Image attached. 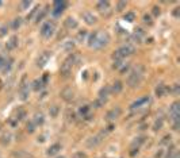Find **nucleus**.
<instances>
[{
	"instance_id": "nucleus-1",
	"label": "nucleus",
	"mask_w": 180,
	"mask_h": 158,
	"mask_svg": "<svg viewBox=\"0 0 180 158\" xmlns=\"http://www.w3.org/2000/svg\"><path fill=\"white\" fill-rule=\"evenodd\" d=\"M110 42V35L106 31H95L89 35L88 38V45L89 47L93 49H103L104 46H107Z\"/></svg>"
},
{
	"instance_id": "nucleus-2",
	"label": "nucleus",
	"mask_w": 180,
	"mask_h": 158,
	"mask_svg": "<svg viewBox=\"0 0 180 158\" xmlns=\"http://www.w3.org/2000/svg\"><path fill=\"white\" fill-rule=\"evenodd\" d=\"M169 116L173 124V130H179L180 127V103L175 101L169 108Z\"/></svg>"
},
{
	"instance_id": "nucleus-3",
	"label": "nucleus",
	"mask_w": 180,
	"mask_h": 158,
	"mask_svg": "<svg viewBox=\"0 0 180 158\" xmlns=\"http://www.w3.org/2000/svg\"><path fill=\"white\" fill-rule=\"evenodd\" d=\"M142 81V73L140 70H137V69H134V70L130 72V74L128 76V85L130 88H136L138 85L141 84Z\"/></svg>"
},
{
	"instance_id": "nucleus-4",
	"label": "nucleus",
	"mask_w": 180,
	"mask_h": 158,
	"mask_svg": "<svg viewBox=\"0 0 180 158\" xmlns=\"http://www.w3.org/2000/svg\"><path fill=\"white\" fill-rule=\"evenodd\" d=\"M75 61H76V57L72 54L64 61L62 65H61V74H62L64 77H68L69 74H71L72 66H73V64H75Z\"/></svg>"
},
{
	"instance_id": "nucleus-5",
	"label": "nucleus",
	"mask_w": 180,
	"mask_h": 158,
	"mask_svg": "<svg viewBox=\"0 0 180 158\" xmlns=\"http://www.w3.org/2000/svg\"><path fill=\"white\" fill-rule=\"evenodd\" d=\"M150 104V96H142L138 100H136L134 103L130 105V109L132 111H136V109H141V108H146Z\"/></svg>"
},
{
	"instance_id": "nucleus-6",
	"label": "nucleus",
	"mask_w": 180,
	"mask_h": 158,
	"mask_svg": "<svg viewBox=\"0 0 180 158\" xmlns=\"http://www.w3.org/2000/svg\"><path fill=\"white\" fill-rule=\"evenodd\" d=\"M54 31H56V24L53 22H46L41 27V35H42L43 38H50V36L54 34Z\"/></svg>"
},
{
	"instance_id": "nucleus-7",
	"label": "nucleus",
	"mask_w": 180,
	"mask_h": 158,
	"mask_svg": "<svg viewBox=\"0 0 180 158\" xmlns=\"http://www.w3.org/2000/svg\"><path fill=\"white\" fill-rule=\"evenodd\" d=\"M121 113H122V109L119 107H115V108L110 109V111L106 113V120H107V122L115 120V119H118V117L121 116Z\"/></svg>"
},
{
	"instance_id": "nucleus-8",
	"label": "nucleus",
	"mask_w": 180,
	"mask_h": 158,
	"mask_svg": "<svg viewBox=\"0 0 180 158\" xmlns=\"http://www.w3.org/2000/svg\"><path fill=\"white\" fill-rule=\"evenodd\" d=\"M61 97L65 100V101H72L73 99H75V91L71 88V87H67V88H64L62 91H61Z\"/></svg>"
},
{
	"instance_id": "nucleus-9",
	"label": "nucleus",
	"mask_w": 180,
	"mask_h": 158,
	"mask_svg": "<svg viewBox=\"0 0 180 158\" xmlns=\"http://www.w3.org/2000/svg\"><path fill=\"white\" fill-rule=\"evenodd\" d=\"M65 7H67V2H54V4H53V15H56V16H58L62 14V11L65 10Z\"/></svg>"
},
{
	"instance_id": "nucleus-10",
	"label": "nucleus",
	"mask_w": 180,
	"mask_h": 158,
	"mask_svg": "<svg viewBox=\"0 0 180 158\" xmlns=\"http://www.w3.org/2000/svg\"><path fill=\"white\" fill-rule=\"evenodd\" d=\"M118 51L121 53L122 57H128V55L134 54V51H136V47H134L133 45H130V43H126V45H123V46H122Z\"/></svg>"
},
{
	"instance_id": "nucleus-11",
	"label": "nucleus",
	"mask_w": 180,
	"mask_h": 158,
	"mask_svg": "<svg viewBox=\"0 0 180 158\" xmlns=\"http://www.w3.org/2000/svg\"><path fill=\"white\" fill-rule=\"evenodd\" d=\"M49 60H50V51H43L42 54L38 57V60H37V66H38V68H43L45 65L48 64Z\"/></svg>"
},
{
	"instance_id": "nucleus-12",
	"label": "nucleus",
	"mask_w": 180,
	"mask_h": 158,
	"mask_svg": "<svg viewBox=\"0 0 180 158\" xmlns=\"http://www.w3.org/2000/svg\"><path fill=\"white\" fill-rule=\"evenodd\" d=\"M102 136L103 134H99V135H95V136H91L89 139L87 141V146L88 147H96L99 143H102Z\"/></svg>"
},
{
	"instance_id": "nucleus-13",
	"label": "nucleus",
	"mask_w": 180,
	"mask_h": 158,
	"mask_svg": "<svg viewBox=\"0 0 180 158\" xmlns=\"http://www.w3.org/2000/svg\"><path fill=\"white\" fill-rule=\"evenodd\" d=\"M28 84L24 83V79H23V83L22 85H20V88H19V95H20V99L22 100H27V97H28Z\"/></svg>"
},
{
	"instance_id": "nucleus-14",
	"label": "nucleus",
	"mask_w": 180,
	"mask_h": 158,
	"mask_svg": "<svg viewBox=\"0 0 180 158\" xmlns=\"http://www.w3.org/2000/svg\"><path fill=\"white\" fill-rule=\"evenodd\" d=\"M83 20L87 24H93L96 23V16L92 14V12H84L83 14Z\"/></svg>"
},
{
	"instance_id": "nucleus-15",
	"label": "nucleus",
	"mask_w": 180,
	"mask_h": 158,
	"mask_svg": "<svg viewBox=\"0 0 180 158\" xmlns=\"http://www.w3.org/2000/svg\"><path fill=\"white\" fill-rule=\"evenodd\" d=\"M96 8L99 10V12H102V14H104V12H108L110 11V3L108 2H104V0H102V2H99L96 4Z\"/></svg>"
},
{
	"instance_id": "nucleus-16",
	"label": "nucleus",
	"mask_w": 180,
	"mask_h": 158,
	"mask_svg": "<svg viewBox=\"0 0 180 158\" xmlns=\"http://www.w3.org/2000/svg\"><path fill=\"white\" fill-rule=\"evenodd\" d=\"M122 89H123V84H122L121 81H115V83L110 87V91H111V93H115V95L121 93Z\"/></svg>"
},
{
	"instance_id": "nucleus-17",
	"label": "nucleus",
	"mask_w": 180,
	"mask_h": 158,
	"mask_svg": "<svg viewBox=\"0 0 180 158\" xmlns=\"http://www.w3.org/2000/svg\"><path fill=\"white\" fill-rule=\"evenodd\" d=\"M18 46V36H11L10 38V41L7 42V45H6V47H7V50H14V49Z\"/></svg>"
},
{
	"instance_id": "nucleus-18",
	"label": "nucleus",
	"mask_w": 180,
	"mask_h": 158,
	"mask_svg": "<svg viewBox=\"0 0 180 158\" xmlns=\"http://www.w3.org/2000/svg\"><path fill=\"white\" fill-rule=\"evenodd\" d=\"M61 150V145L60 143H54V145H52L48 149V156H56L57 153H58Z\"/></svg>"
},
{
	"instance_id": "nucleus-19",
	"label": "nucleus",
	"mask_w": 180,
	"mask_h": 158,
	"mask_svg": "<svg viewBox=\"0 0 180 158\" xmlns=\"http://www.w3.org/2000/svg\"><path fill=\"white\" fill-rule=\"evenodd\" d=\"M167 92H168V88H167V85H164V84L157 85V88H156V95H157L158 97H162Z\"/></svg>"
},
{
	"instance_id": "nucleus-20",
	"label": "nucleus",
	"mask_w": 180,
	"mask_h": 158,
	"mask_svg": "<svg viewBox=\"0 0 180 158\" xmlns=\"http://www.w3.org/2000/svg\"><path fill=\"white\" fill-rule=\"evenodd\" d=\"M12 64H14V60H12V58L6 60V62H4L3 68H2L3 73H8V72H10V70H11V68H12Z\"/></svg>"
},
{
	"instance_id": "nucleus-21",
	"label": "nucleus",
	"mask_w": 180,
	"mask_h": 158,
	"mask_svg": "<svg viewBox=\"0 0 180 158\" xmlns=\"http://www.w3.org/2000/svg\"><path fill=\"white\" fill-rule=\"evenodd\" d=\"M65 27L69 28V30H72V28H76V27H77L76 19H73V18H67V20H65Z\"/></svg>"
},
{
	"instance_id": "nucleus-22",
	"label": "nucleus",
	"mask_w": 180,
	"mask_h": 158,
	"mask_svg": "<svg viewBox=\"0 0 180 158\" xmlns=\"http://www.w3.org/2000/svg\"><path fill=\"white\" fill-rule=\"evenodd\" d=\"M107 103V99H103V97H98L96 100H93V107L95 108H102V107H104V104Z\"/></svg>"
},
{
	"instance_id": "nucleus-23",
	"label": "nucleus",
	"mask_w": 180,
	"mask_h": 158,
	"mask_svg": "<svg viewBox=\"0 0 180 158\" xmlns=\"http://www.w3.org/2000/svg\"><path fill=\"white\" fill-rule=\"evenodd\" d=\"M87 35H88V32L85 31V30H81V31H79L77 32V35H76V41L77 42H85V38H87Z\"/></svg>"
},
{
	"instance_id": "nucleus-24",
	"label": "nucleus",
	"mask_w": 180,
	"mask_h": 158,
	"mask_svg": "<svg viewBox=\"0 0 180 158\" xmlns=\"http://www.w3.org/2000/svg\"><path fill=\"white\" fill-rule=\"evenodd\" d=\"M144 35H145V32L141 30V28H138V30H136V32H134V35H133V39L134 41H137L138 43L142 41V38H144Z\"/></svg>"
},
{
	"instance_id": "nucleus-25",
	"label": "nucleus",
	"mask_w": 180,
	"mask_h": 158,
	"mask_svg": "<svg viewBox=\"0 0 180 158\" xmlns=\"http://www.w3.org/2000/svg\"><path fill=\"white\" fill-rule=\"evenodd\" d=\"M32 123H34L35 126H39L43 123V115L41 112H37L34 115V119H32Z\"/></svg>"
},
{
	"instance_id": "nucleus-26",
	"label": "nucleus",
	"mask_w": 180,
	"mask_h": 158,
	"mask_svg": "<svg viewBox=\"0 0 180 158\" xmlns=\"http://www.w3.org/2000/svg\"><path fill=\"white\" fill-rule=\"evenodd\" d=\"M110 93H111V91H110V87H107V85H106V87H103L99 91V97H103V99H107V96L110 95Z\"/></svg>"
},
{
	"instance_id": "nucleus-27",
	"label": "nucleus",
	"mask_w": 180,
	"mask_h": 158,
	"mask_svg": "<svg viewBox=\"0 0 180 158\" xmlns=\"http://www.w3.org/2000/svg\"><path fill=\"white\" fill-rule=\"evenodd\" d=\"M167 158H180V156H179V151H178V150L173 147V146H171L169 151H168V154H167Z\"/></svg>"
},
{
	"instance_id": "nucleus-28",
	"label": "nucleus",
	"mask_w": 180,
	"mask_h": 158,
	"mask_svg": "<svg viewBox=\"0 0 180 158\" xmlns=\"http://www.w3.org/2000/svg\"><path fill=\"white\" fill-rule=\"evenodd\" d=\"M43 88V81L42 80H34L32 81V89L34 91H41Z\"/></svg>"
},
{
	"instance_id": "nucleus-29",
	"label": "nucleus",
	"mask_w": 180,
	"mask_h": 158,
	"mask_svg": "<svg viewBox=\"0 0 180 158\" xmlns=\"http://www.w3.org/2000/svg\"><path fill=\"white\" fill-rule=\"evenodd\" d=\"M58 112H60L58 105H52V107L49 108V113H50V116H52V117H57V115H58Z\"/></svg>"
},
{
	"instance_id": "nucleus-30",
	"label": "nucleus",
	"mask_w": 180,
	"mask_h": 158,
	"mask_svg": "<svg viewBox=\"0 0 180 158\" xmlns=\"http://www.w3.org/2000/svg\"><path fill=\"white\" fill-rule=\"evenodd\" d=\"M62 47H64L65 51H72L73 47H75V42H73V41H68V42H64Z\"/></svg>"
},
{
	"instance_id": "nucleus-31",
	"label": "nucleus",
	"mask_w": 180,
	"mask_h": 158,
	"mask_svg": "<svg viewBox=\"0 0 180 158\" xmlns=\"http://www.w3.org/2000/svg\"><path fill=\"white\" fill-rule=\"evenodd\" d=\"M10 139H11V134H3L2 138H0V142H2V145H8L10 143Z\"/></svg>"
},
{
	"instance_id": "nucleus-32",
	"label": "nucleus",
	"mask_w": 180,
	"mask_h": 158,
	"mask_svg": "<svg viewBox=\"0 0 180 158\" xmlns=\"http://www.w3.org/2000/svg\"><path fill=\"white\" fill-rule=\"evenodd\" d=\"M162 123H164V120L161 119H157L156 122H154V124H153V130L154 131H158V130H161V127H162Z\"/></svg>"
},
{
	"instance_id": "nucleus-33",
	"label": "nucleus",
	"mask_w": 180,
	"mask_h": 158,
	"mask_svg": "<svg viewBox=\"0 0 180 158\" xmlns=\"http://www.w3.org/2000/svg\"><path fill=\"white\" fill-rule=\"evenodd\" d=\"M20 24H22V20H20L19 18H16V19H14L11 22V27L14 28V30H18V28L20 27Z\"/></svg>"
},
{
	"instance_id": "nucleus-34",
	"label": "nucleus",
	"mask_w": 180,
	"mask_h": 158,
	"mask_svg": "<svg viewBox=\"0 0 180 158\" xmlns=\"http://www.w3.org/2000/svg\"><path fill=\"white\" fill-rule=\"evenodd\" d=\"M125 20L126 22H134V20H136V14H134V12H128V14L125 15Z\"/></svg>"
},
{
	"instance_id": "nucleus-35",
	"label": "nucleus",
	"mask_w": 180,
	"mask_h": 158,
	"mask_svg": "<svg viewBox=\"0 0 180 158\" xmlns=\"http://www.w3.org/2000/svg\"><path fill=\"white\" fill-rule=\"evenodd\" d=\"M24 116H26V111H24L23 108H19L18 112H16V117H15V119L16 120H22Z\"/></svg>"
},
{
	"instance_id": "nucleus-36",
	"label": "nucleus",
	"mask_w": 180,
	"mask_h": 158,
	"mask_svg": "<svg viewBox=\"0 0 180 158\" xmlns=\"http://www.w3.org/2000/svg\"><path fill=\"white\" fill-rule=\"evenodd\" d=\"M88 112H89V107H88V105H83V107H80V109H79V113H80L81 116L88 115Z\"/></svg>"
},
{
	"instance_id": "nucleus-37",
	"label": "nucleus",
	"mask_w": 180,
	"mask_h": 158,
	"mask_svg": "<svg viewBox=\"0 0 180 158\" xmlns=\"http://www.w3.org/2000/svg\"><path fill=\"white\" fill-rule=\"evenodd\" d=\"M111 57H112V60H114V61H122V60H123V57L121 55V53L118 51V50H115V51H114Z\"/></svg>"
},
{
	"instance_id": "nucleus-38",
	"label": "nucleus",
	"mask_w": 180,
	"mask_h": 158,
	"mask_svg": "<svg viewBox=\"0 0 180 158\" xmlns=\"http://www.w3.org/2000/svg\"><path fill=\"white\" fill-rule=\"evenodd\" d=\"M72 158H87V154H85L84 151H76L72 156Z\"/></svg>"
},
{
	"instance_id": "nucleus-39",
	"label": "nucleus",
	"mask_w": 180,
	"mask_h": 158,
	"mask_svg": "<svg viewBox=\"0 0 180 158\" xmlns=\"http://www.w3.org/2000/svg\"><path fill=\"white\" fill-rule=\"evenodd\" d=\"M45 15H46V10H42L39 12L38 15H37V19H35V22H41L43 18H45Z\"/></svg>"
},
{
	"instance_id": "nucleus-40",
	"label": "nucleus",
	"mask_w": 180,
	"mask_h": 158,
	"mask_svg": "<svg viewBox=\"0 0 180 158\" xmlns=\"http://www.w3.org/2000/svg\"><path fill=\"white\" fill-rule=\"evenodd\" d=\"M125 7H126V2H118V4H117V11H118V12L123 11Z\"/></svg>"
},
{
	"instance_id": "nucleus-41",
	"label": "nucleus",
	"mask_w": 180,
	"mask_h": 158,
	"mask_svg": "<svg viewBox=\"0 0 180 158\" xmlns=\"http://www.w3.org/2000/svg\"><path fill=\"white\" fill-rule=\"evenodd\" d=\"M34 130H35V124L32 123V122H28V123H27V131L28 132H34Z\"/></svg>"
},
{
	"instance_id": "nucleus-42",
	"label": "nucleus",
	"mask_w": 180,
	"mask_h": 158,
	"mask_svg": "<svg viewBox=\"0 0 180 158\" xmlns=\"http://www.w3.org/2000/svg\"><path fill=\"white\" fill-rule=\"evenodd\" d=\"M128 70H129V64H123V65H122V68H119L121 74H125Z\"/></svg>"
},
{
	"instance_id": "nucleus-43",
	"label": "nucleus",
	"mask_w": 180,
	"mask_h": 158,
	"mask_svg": "<svg viewBox=\"0 0 180 158\" xmlns=\"http://www.w3.org/2000/svg\"><path fill=\"white\" fill-rule=\"evenodd\" d=\"M122 65H123V61H114V64H112V68L114 69H119Z\"/></svg>"
},
{
	"instance_id": "nucleus-44",
	"label": "nucleus",
	"mask_w": 180,
	"mask_h": 158,
	"mask_svg": "<svg viewBox=\"0 0 180 158\" xmlns=\"http://www.w3.org/2000/svg\"><path fill=\"white\" fill-rule=\"evenodd\" d=\"M38 10H39V7H35V8H34V10H32V11L30 12V14H28V15H27V20H30V19L32 18V16H34V15L37 14V11H38Z\"/></svg>"
},
{
	"instance_id": "nucleus-45",
	"label": "nucleus",
	"mask_w": 180,
	"mask_h": 158,
	"mask_svg": "<svg viewBox=\"0 0 180 158\" xmlns=\"http://www.w3.org/2000/svg\"><path fill=\"white\" fill-rule=\"evenodd\" d=\"M161 143H162V145H168V143H171V135H165L164 138H162Z\"/></svg>"
},
{
	"instance_id": "nucleus-46",
	"label": "nucleus",
	"mask_w": 180,
	"mask_h": 158,
	"mask_svg": "<svg viewBox=\"0 0 180 158\" xmlns=\"http://www.w3.org/2000/svg\"><path fill=\"white\" fill-rule=\"evenodd\" d=\"M144 142H145V138H144V136H141V138H137V141L134 142V146H137V147H138V146H140L141 143H144Z\"/></svg>"
},
{
	"instance_id": "nucleus-47",
	"label": "nucleus",
	"mask_w": 180,
	"mask_h": 158,
	"mask_svg": "<svg viewBox=\"0 0 180 158\" xmlns=\"http://www.w3.org/2000/svg\"><path fill=\"white\" fill-rule=\"evenodd\" d=\"M172 92L175 93V95H179V93H180V85H179V84H175V85H173Z\"/></svg>"
},
{
	"instance_id": "nucleus-48",
	"label": "nucleus",
	"mask_w": 180,
	"mask_h": 158,
	"mask_svg": "<svg viewBox=\"0 0 180 158\" xmlns=\"http://www.w3.org/2000/svg\"><path fill=\"white\" fill-rule=\"evenodd\" d=\"M152 14L154 16H158V15H160V8H158V7H153L152 8Z\"/></svg>"
},
{
	"instance_id": "nucleus-49",
	"label": "nucleus",
	"mask_w": 180,
	"mask_h": 158,
	"mask_svg": "<svg viewBox=\"0 0 180 158\" xmlns=\"http://www.w3.org/2000/svg\"><path fill=\"white\" fill-rule=\"evenodd\" d=\"M30 4H31V2H22L20 3V7H22V10H26L27 7H30Z\"/></svg>"
},
{
	"instance_id": "nucleus-50",
	"label": "nucleus",
	"mask_w": 180,
	"mask_h": 158,
	"mask_svg": "<svg viewBox=\"0 0 180 158\" xmlns=\"http://www.w3.org/2000/svg\"><path fill=\"white\" fill-rule=\"evenodd\" d=\"M144 20H145V23H148V24H152V18H150L149 15H145V16H144Z\"/></svg>"
},
{
	"instance_id": "nucleus-51",
	"label": "nucleus",
	"mask_w": 180,
	"mask_h": 158,
	"mask_svg": "<svg viewBox=\"0 0 180 158\" xmlns=\"http://www.w3.org/2000/svg\"><path fill=\"white\" fill-rule=\"evenodd\" d=\"M136 154H138V147H133V149H132V151H130V156L134 157Z\"/></svg>"
},
{
	"instance_id": "nucleus-52",
	"label": "nucleus",
	"mask_w": 180,
	"mask_h": 158,
	"mask_svg": "<svg viewBox=\"0 0 180 158\" xmlns=\"http://www.w3.org/2000/svg\"><path fill=\"white\" fill-rule=\"evenodd\" d=\"M4 62H6V58H4V57H2L0 55V69L3 68V65H4Z\"/></svg>"
},
{
	"instance_id": "nucleus-53",
	"label": "nucleus",
	"mask_w": 180,
	"mask_h": 158,
	"mask_svg": "<svg viewBox=\"0 0 180 158\" xmlns=\"http://www.w3.org/2000/svg\"><path fill=\"white\" fill-rule=\"evenodd\" d=\"M179 11H180V8H175V11H173V15L176 16V18H179V15H180Z\"/></svg>"
},
{
	"instance_id": "nucleus-54",
	"label": "nucleus",
	"mask_w": 180,
	"mask_h": 158,
	"mask_svg": "<svg viewBox=\"0 0 180 158\" xmlns=\"http://www.w3.org/2000/svg\"><path fill=\"white\" fill-rule=\"evenodd\" d=\"M6 31H7V27H2V28H0V35H4V34H6Z\"/></svg>"
},
{
	"instance_id": "nucleus-55",
	"label": "nucleus",
	"mask_w": 180,
	"mask_h": 158,
	"mask_svg": "<svg viewBox=\"0 0 180 158\" xmlns=\"http://www.w3.org/2000/svg\"><path fill=\"white\" fill-rule=\"evenodd\" d=\"M161 154H162V151H158V153L156 154V158H160V157H161Z\"/></svg>"
},
{
	"instance_id": "nucleus-56",
	"label": "nucleus",
	"mask_w": 180,
	"mask_h": 158,
	"mask_svg": "<svg viewBox=\"0 0 180 158\" xmlns=\"http://www.w3.org/2000/svg\"><path fill=\"white\" fill-rule=\"evenodd\" d=\"M57 158H64V157H57Z\"/></svg>"
},
{
	"instance_id": "nucleus-57",
	"label": "nucleus",
	"mask_w": 180,
	"mask_h": 158,
	"mask_svg": "<svg viewBox=\"0 0 180 158\" xmlns=\"http://www.w3.org/2000/svg\"><path fill=\"white\" fill-rule=\"evenodd\" d=\"M0 127H2V123H0Z\"/></svg>"
},
{
	"instance_id": "nucleus-58",
	"label": "nucleus",
	"mask_w": 180,
	"mask_h": 158,
	"mask_svg": "<svg viewBox=\"0 0 180 158\" xmlns=\"http://www.w3.org/2000/svg\"><path fill=\"white\" fill-rule=\"evenodd\" d=\"M0 158H2V157H0Z\"/></svg>"
}]
</instances>
